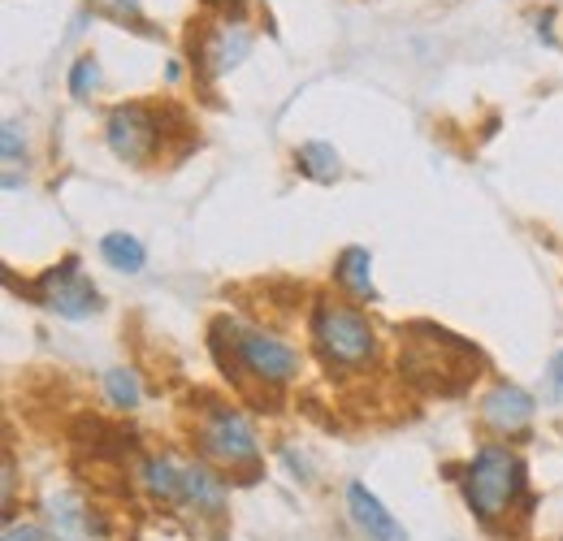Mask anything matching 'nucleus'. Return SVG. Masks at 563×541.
<instances>
[{"instance_id":"obj_12","label":"nucleus","mask_w":563,"mask_h":541,"mask_svg":"<svg viewBox=\"0 0 563 541\" xmlns=\"http://www.w3.org/2000/svg\"><path fill=\"white\" fill-rule=\"evenodd\" d=\"M178 507H196L200 516H217L225 507L221 476H212L205 464H183V503Z\"/></svg>"},{"instance_id":"obj_3","label":"nucleus","mask_w":563,"mask_h":541,"mask_svg":"<svg viewBox=\"0 0 563 541\" xmlns=\"http://www.w3.org/2000/svg\"><path fill=\"white\" fill-rule=\"evenodd\" d=\"M312 342L330 368H364L377 355V334L364 312H355L339 299H317L312 308Z\"/></svg>"},{"instance_id":"obj_9","label":"nucleus","mask_w":563,"mask_h":541,"mask_svg":"<svg viewBox=\"0 0 563 541\" xmlns=\"http://www.w3.org/2000/svg\"><path fill=\"white\" fill-rule=\"evenodd\" d=\"M482 420L503 438H520L529 429V420H533V395L511 386V382H498L482 399Z\"/></svg>"},{"instance_id":"obj_8","label":"nucleus","mask_w":563,"mask_h":541,"mask_svg":"<svg viewBox=\"0 0 563 541\" xmlns=\"http://www.w3.org/2000/svg\"><path fill=\"white\" fill-rule=\"evenodd\" d=\"M44 520H48L53 541H104L100 511H91L70 489H57L44 498Z\"/></svg>"},{"instance_id":"obj_18","label":"nucleus","mask_w":563,"mask_h":541,"mask_svg":"<svg viewBox=\"0 0 563 541\" xmlns=\"http://www.w3.org/2000/svg\"><path fill=\"white\" fill-rule=\"evenodd\" d=\"M96 87H100V62L87 53V57H78L70 66V96L74 100H87Z\"/></svg>"},{"instance_id":"obj_21","label":"nucleus","mask_w":563,"mask_h":541,"mask_svg":"<svg viewBox=\"0 0 563 541\" xmlns=\"http://www.w3.org/2000/svg\"><path fill=\"white\" fill-rule=\"evenodd\" d=\"M4 541H53V533H44V529H35V525H13V520H9Z\"/></svg>"},{"instance_id":"obj_17","label":"nucleus","mask_w":563,"mask_h":541,"mask_svg":"<svg viewBox=\"0 0 563 541\" xmlns=\"http://www.w3.org/2000/svg\"><path fill=\"white\" fill-rule=\"evenodd\" d=\"M104 395H109L113 407L135 411L143 399V386H140V377H135V368H109V373H104Z\"/></svg>"},{"instance_id":"obj_1","label":"nucleus","mask_w":563,"mask_h":541,"mask_svg":"<svg viewBox=\"0 0 563 541\" xmlns=\"http://www.w3.org/2000/svg\"><path fill=\"white\" fill-rule=\"evenodd\" d=\"M482 355L477 346L464 339H455L451 330H438V325H408L404 330V355H399V373L421 386L429 395H455L464 390L477 373Z\"/></svg>"},{"instance_id":"obj_15","label":"nucleus","mask_w":563,"mask_h":541,"mask_svg":"<svg viewBox=\"0 0 563 541\" xmlns=\"http://www.w3.org/2000/svg\"><path fill=\"white\" fill-rule=\"evenodd\" d=\"M295 165L312 183H334L343 174V161H339V152L330 143H303V147H295Z\"/></svg>"},{"instance_id":"obj_20","label":"nucleus","mask_w":563,"mask_h":541,"mask_svg":"<svg viewBox=\"0 0 563 541\" xmlns=\"http://www.w3.org/2000/svg\"><path fill=\"white\" fill-rule=\"evenodd\" d=\"M0 147H4V165H9V169L26 156V139H22V126H18V122H4V131H0Z\"/></svg>"},{"instance_id":"obj_11","label":"nucleus","mask_w":563,"mask_h":541,"mask_svg":"<svg viewBox=\"0 0 563 541\" xmlns=\"http://www.w3.org/2000/svg\"><path fill=\"white\" fill-rule=\"evenodd\" d=\"M247 48H252V35L239 22L234 26H217L205 40V48H200V66L209 69V74H225V69H234L247 57Z\"/></svg>"},{"instance_id":"obj_2","label":"nucleus","mask_w":563,"mask_h":541,"mask_svg":"<svg viewBox=\"0 0 563 541\" xmlns=\"http://www.w3.org/2000/svg\"><path fill=\"white\" fill-rule=\"evenodd\" d=\"M212 334H221V339L230 342V351L212 342L221 368L234 373L239 382H256L265 395H274L278 386L299 377V351L286 346L282 339H274V334H265V330H247V325L221 317V321H212Z\"/></svg>"},{"instance_id":"obj_16","label":"nucleus","mask_w":563,"mask_h":541,"mask_svg":"<svg viewBox=\"0 0 563 541\" xmlns=\"http://www.w3.org/2000/svg\"><path fill=\"white\" fill-rule=\"evenodd\" d=\"M100 256H104L113 269H122V273H140L143 261H147V252H143L140 239H135V234H122V230L100 239Z\"/></svg>"},{"instance_id":"obj_7","label":"nucleus","mask_w":563,"mask_h":541,"mask_svg":"<svg viewBox=\"0 0 563 541\" xmlns=\"http://www.w3.org/2000/svg\"><path fill=\"white\" fill-rule=\"evenodd\" d=\"M109 147L113 156H122L126 165H147L156 152H161V139H165V126H161V113L147 109V104H118L109 113Z\"/></svg>"},{"instance_id":"obj_4","label":"nucleus","mask_w":563,"mask_h":541,"mask_svg":"<svg viewBox=\"0 0 563 541\" xmlns=\"http://www.w3.org/2000/svg\"><path fill=\"white\" fill-rule=\"evenodd\" d=\"M520 489H525V464L507 446H482L473 455L468 476H464V498L477 520L494 525L498 516H507Z\"/></svg>"},{"instance_id":"obj_10","label":"nucleus","mask_w":563,"mask_h":541,"mask_svg":"<svg viewBox=\"0 0 563 541\" xmlns=\"http://www.w3.org/2000/svg\"><path fill=\"white\" fill-rule=\"evenodd\" d=\"M347 511H352V520L360 525V533L368 541H408V529L382 507V498L364 481L347 485Z\"/></svg>"},{"instance_id":"obj_14","label":"nucleus","mask_w":563,"mask_h":541,"mask_svg":"<svg viewBox=\"0 0 563 541\" xmlns=\"http://www.w3.org/2000/svg\"><path fill=\"white\" fill-rule=\"evenodd\" d=\"M334 277L352 290L355 299H373V256L364 247H343L339 261H334Z\"/></svg>"},{"instance_id":"obj_19","label":"nucleus","mask_w":563,"mask_h":541,"mask_svg":"<svg viewBox=\"0 0 563 541\" xmlns=\"http://www.w3.org/2000/svg\"><path fill=\"white\" fill-rule=\"evenodd\" d=\"M135 541H191V538L178 529V520H169V516H152V520L140 529V538Z\"/></svg>"},{"instance_id":"obj_13","label":"nucleus","mask_w":563,"mask_h":541,"mask_svg":"<svg viewBox=\"0 0 563 541\" xmlns=\"http://www.w3.org/2000/svg\"><path fill=\"white\" fill-rule=\"evenodd\" d=\"M140 481L156 503H183V464H178V460H169V455L143 460Z\"/></svg>"},{"instance_id":"obj_5","label":"nucleus","mask_w":563,"mask_h":541,"mask_svg":"<svg viewBox=\"0 0 563 541\" xmlns=\"http://www.w3.org/2000/svg\"><path fill=\"white\" fill-rule=\"evenodd\" d=\"M196 442H200V455L221 464V468H256L261 464V446H256V433L252 424L243 420V411L234 407H209L200 429H196Z\"/></svg>"},{"instance_id":"obj_22","label":"nucleus","mask_w":563,"mask_h":541,"mask_svg":"<svg viewBox=\"0 0 563 541\" xmlns=\"http://www.w3.org/2000/svg\"><path fill=\"white\" fill-rule=\"evenodd\" d=\"M13 498V460L4 455V503Z\"/></svg>"},{"instance_id":"obj_23","label":"nucleus","mask_w":563,"mask_h":541,"mask_svg":"<svg viewBox=\"0 0 563 541\" xmlns=\"http://www.w3.org/2000/svg\"><path fill=\"white\" fill-rule=\"evenodd\" d=\"M551 382H555V386L563 390V351L555 355V360H551Z\"/></svg>"},{"instance_id":"obj_6","label":"nucleus","mask_w":563,"mask_h":541,"mask_svg":"<svg viewBox=\"0 0 563 541\" xmlns=\"http://www.w3.org/2000/svg\"><path fill=\"white\" fill-rule=\"evenodd\" d=\"M26 295H35L48 312L70 317V321H82V317L100 312V290L82 277L78 256H66L62 265H53V269L35 281V286H26Z\"/></svg>"}]
</instances>
